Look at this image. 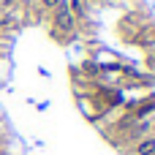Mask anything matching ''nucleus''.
Returning a JSON list of instances; mask_svg holds the SVG:
<instances>
[{
  "label": "nucleus",
  "mask_w": 155,
  "mask_h": 155,
  "mask_svg": "<svg viewBox=\"0 0 155 155\" xmlns=\"http://www.w3.org/2000/svg\"><path fill=\"white\" fill-rule=\"evenodd\" d=\"M155 109V101H144V104H136V109H131V117H144V114H150Z\"/></svg>",
  "instance_id": "obj_2"
},
{
  "label": "nucleus",
  "mask_w": 155,
  "mask_h": 155,
  "mask_svg": "<svg viewBox=\"0 0 155 155\" xmlns=\"http://www.w3.org/2000/svg\"><path fill=\"white\" fill-rule=\"evenodd\" d=\"M153 153H155V136L142 139V142L134 147V155H153Z\"/></svg>",
  "instance_id": "obj_1"
},
{
  "label": "nucleus",
  "mask_w": 155,
  "mask_h": 155,
  "mask_svg": "<svg viewBox=\"0 0 155 155\" xmlns=\"http://www.w3.org/2000/svg\"><path fill=\"white\" fill-rule=\"evenodd\" d=\"M153 155H155V153H153Z\"/></svg>",
  "instance_id": "obj_3"
}]
</instances>
